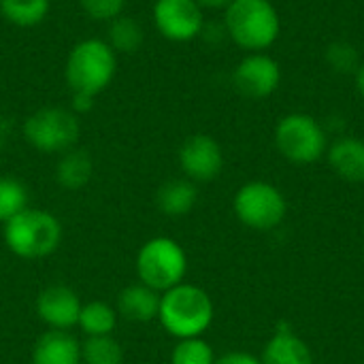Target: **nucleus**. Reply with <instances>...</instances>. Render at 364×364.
<instances>
[{"label":"nucleus","instance_id":"obj_17","mask_svg":"<svg viewBox=\"0 0 364 364\" xmlns=\"http://www.w3.org/2000/svg\"><path fill=\"white\" fill-rule=\"evenodd\" d=\"M196 203H198V188L194 181L186 177L164 181L156 194L158 209L168 218H183L192 213Z\"/></svg>","mask_w":364,"mask_h":364},{"label":"nucleus","instance_id":"obj_7","mask_svg":"<svg viewBox=\"0 0 364 364\" xmlns=\"http://www.w3.org/2000/svg\"><path fill=\"white\" fill-rule=\"evenodd\" d=\"M186 273L188 256L175 239L154 237L141 245L136 254V275L141 284L162 294L181 284Z\"/></svg>","mask_w":364,"mask_h":364},{"label":"nucleus","instance_id":"obj_13","mask_svg":"<svg viewBox=\"0 0 364 364\" xmlns=\"http://www.w3.org/2000/svg\"><path fill=\"white\" fill-rule=\"evenodd\" d=\"M262 364H316L314 352L288 324H279L260 354Z\"/></svg>","mask_w":364,"mask_h":364},{"label":"nucleus","instance_id":"obj_16","mask_svg":"<svg viewBox=\"0 0 364 364\" xmlns=\"http://www.w3.org/2000/svg\"><path fill=\"white\" fill-rule=\"evenodd\" d=\"M160 311V292L145 284H130L117 296V314L128 322H151L158 320Z\"/></svg>","mask_w":364,"mask_h":364},{"label":"nucleus","instance_id":"obj_3","mask_svg":"<svg viewBox=\"0 0 364 364\" xmlns=\"http://www.w3.org/2000/svg\"><path fill=\"white\" fill-rule=\"evenodd\" d=\"M213 316L215 307L211 296L194 284L181 282L160 294L158 322L177 341L203 337L213 324Z\"/></svg>","mask_w":364,"mask_h":364},{"label":"nucleus","instance_id":"obj_25","mask_svg":"<svg viewBox=\"0 0 364 364\" xmlns=\"http://www.w3.org/2000/svg\"><path fill=\"white\" fill-rule=\"evenodd\" d=\"M326 64L339 73V75H354L356 68L360 66V55H358V49L348 43V41H335L326 47Z\"/></svg>","mask_w":364,"mask_h":364},{"label":"nucleus","instance_id":"obj_14","mask_svg":"<svg viewBox=\"0 0 364 364\" xmlns=\"http://www.w3.org/2000/svg\"><path fill=\"white\" fill-rule=\"evenodd\" d=\"M333 173L348 183H364V141L358 136H337L328 143L326 156Z\"/></svg>","mask_w":364,"mask_h":364},{"label":"nucleus","instance_id":"obj_2","mask_svg":"<svg viewBox=\"0 0 364 364\" xmlns=\"http://www.w3.org/2000/svg\"><path fill=\"white\" fill-rule=\"evenodd\" d=\"M222 13L226 38L245 53L271 49L282 34V17L271 0H232Z\"/></svg>","mask_w":364,"mask_h":364},{"label":"nucleus","instance_id":"obj_12","mask_svg":"<svg viewBox=\"0 0 364 364\" xmlns=\"http://www.w3.org/2000/svg\"><path fill=\"white\" fill-rule=\"evenodd\" d=\"M81 307L83 303L79 294L62 284L47 286L36 296V314L41 322L49 326V331H68L77 326Z\"/></svg>","mask_w":364,"mask_h":364},{"label":"nucleus","instance_id":"obj_6","mask_svg":"<svg viewBox=\"0 0 364 364\" xmlns=\"http://www.w3.org/2000/svg\"><path fill=\"white\" fill-rule=\"evenodd\" d=\"M232 211L245 228L256 232H271L286 220L288 203L275 183L254 179L235 192Z\"/></svg>","mask_w":364,"mask_h":364},{"label":"nucleus","instance_id":"obj_30","mask_svg":"<svg viewBox=\"0 0 364 364\" xmlns=\"http://www.w3.org/2000/svg\"><path fill=\"white\" fill-rule=\"evenodd\" d=\"M363 260H364V252H363Z\"/></svg>","mask_w":364,"mask_h":364},{"label":"nucleus","instance_id":"obj_15","mask_svg":"<svg viewBox=\"0 0 364 364\" xmlns=\"http://www.w3.org/2000/svg\"><path fill=\"white\" fill-rule=\"evenodd\" d=\"M32 364H83L81 343L68 331H47L34 343Z\"/></svg>","mask_w":364,"mask_h":364},{"label":"nucleus","instance_id":"obj_11","mask_svg":"<svg viewBox=\"0 0 364 364\" xmlns=\"http://www.w3.org/2000/svg\"><path fill=\"white\" fill-rule=\"evenodd\" d=\"M179 168L194 183H209L224 168L222 145L209 134H192L179 147Z\"/></svg>","mask_w":364,"mask_h":364},{"label":"nucleus","instance_id":"obj_19","mask_svg":"<svg viewBox=\"0 0 364 364\" xmlns=\"http://www.w3.org/2000/svg\"><path fill=\"white\" fill-rule=\"evenodd\" d=\"M143 41H145L143 26L134 17H128L122 13L109 21L107 43L117 55H130V53L139 51L143 47Z\"/></svg>","mask_w":364,"mask_h":364},{"label":"nucleus","instance_id":"obj_4","mask_svg":"<svg viewBox=\"0 0 364 364\" xmlns=\"http://www.w3.org/2000/svg\"><path fill=\"white\" fill-rule=\"evenodd\" d=\"M4 243L17 258L41 260L60 247L62 224L53 213L28 207L4 224Z\"/></svg>","mask_w":364,"mask_h":364},{"label":"nucleus","instance_id":"obj_23","mask_svg":"<svg viewBox=\"0 0 364 364\" xmlns=\"http://www.w3.org/2000/svg\"><path fill=\"white\" fill-rule=\"evenodd\" d=\"M28 209V190L19 179L0 177V222L6 224Z\"/></svg>","mask_w":364,"mask_h":364},{"label":"nucleus","instance_id":"obj_18","mask_svg":"<svg viewBox=\"0 0 364 364\" xmlns=\"http://www.w3.org/2000/svg\"><path fill=\"white\" fill-rule=\"evenodd\" d=\"M94 173L92 158L85 149H68L62 154L58 166H55V181L64 190H81L90 183Z\"/></svg>","mask_w":364,"mask_h":364},{"label":"nucleus","instance_id":"obj_22","mask_svg":"<svg viewBox=\"0 0 364 364\" xmlns=\"http://www.w3.org/2000/svg\"><path fill=\"white\" fill-rule=\"evenodd\" d=\"M81 363L83 364H122L124 350L113 335L87 337L81 343Z\"/></svg>","mask_w":364,"mask_h":364},{"label":"nucleus","instance_id":"obj_27","mask_svg":"<svg viewBox=\"0 0 364 364\" xmlns=\"http://www.w3.org/2000/svg\"><path fill=\"white\" fill-rule=\"evenodd\" d=\"M215 364H262L260 356L247 354V352H228L220 358H215Z\"/></svg>","mask_w":364,"mask_h":364},{"label":"nucleus","instance_id":"obj_28","mask_svg":"<svg viewBox=\"0 0 364 364\" xmlns=\"http://www.w3.org/2000/svg\"><path fill=\"white\" fill-rule=\"evenodd\" d=\"M196 2H198V4H200L205 11H207V9H213V11H224V9H226V6H228L232 0H196Z\"/></svg>","mask_w":364,"mask_h":364},{"label":"nucleus","instance_id":"obj_20","mask_svg":"<svg viewBox=\"0 0 364 364\" xmlns=\"http://www.w3.org/2000/svg\"><path fill=\"white\" fill-rule=\"evenodd\" d=\"M117 309L111 307L109 303L102 301H92L85 303L81 307L79 314V322L77 326L83 331L85 337H105V335H113L115 326H117Z\"/></svg>","mask_w":364,"mask_h":364},{"label":"nucleus","instance_id":"obj_26","mask_svg":"<svg viewBox=\"0 0 364 364\" xmlns=\"http://www.w3.org/2000/svg\"><path fill=\"white\" fill-rule=\"evenodd\" d=\"M79 6L96 21H111L124 13L126 0H79Z\"/></svg>","mask_w":364,"mask_h":364},{"label":"nucleus","instance_id":"obj_5","mask_svg":"<svg viewBox=\"0 0 364 364\" xmlns=\"http://www.w3.org/2000/svg\"><path fill=\"white\" fill-rule=\"evenodd\" d=\"M273 141L282 158L290 164L307 166L326 156L328 132L309 113L294 111L284 115L273 130Z\"/></svg>","mask_w":364,"mask_h":364},{"label":"nucleus","instance_id":"obj_1","mask_svg":"<svg viewBox=\"0 0 364 364\" xmlns=\"http://www.w3.org/2000/svg\"><path fill=\"white\" fill-rule=\"evenodd\" d=\"M117 73V53L102 38H83L79 41L66 58V83L73 90V96L85 107L105 92Z\"/></svg>","mask_w":364,"mask_h":364},{"label":"nucleus","instance_id":"obj_8","mask_svg":"<svg viewBox=\"0 0 364 364\" xmlns=\"http://www.w3.org/2000/svg\"><path fill=\"white\" fill-rule=\"evenodd\" d=\"M79 119L64 107H43L23 122V139L43 154H64L79 141Z\"/></svg>","mask_w":364,"mask_h":364},{"label":"nucleus","instance_id":"obj_10","mask_svg":"<svg viewBox=\"0 0 364 364\" xmlns=\"http://www.w3.org/2000/svg\"><path fill=\"white\" fill-rule=\"evenodd\" d=\"M154 23L158 32L173 43H188L203 34L205 9L196 0H156Z\"/></svg>","mask_w":364,"mask_h":364},{"label":"nucleus","instance_id":"obj_24","mask_svg":"<svg viewBox=\"0 0 364 364\" xmlns=\"http://www.w3.org/2000/svg\"><path fill=\"white\" fill-rule=\"evenodd\" d=\"M171 364H215V352L203 337L179 339L173 348Z\"/></svg>","mask_w":364,"mask_h":364},{"label":"nucleus","instance_id":"obj_21","mask_svg":"<svg viewBox=\"0 0 364 364\" xmlns=\"http://www.w3.org/2000/svg\"><path fill=\"white\" fill-rule=\"evenodd\" d=\"M51 0H0L2 17L19 28H32L47 19Z\"/></svg>","mask_w":364,"mask_h":364},{"label":"nucleus","instance_id":"obj_29","mask_svg":"<svg viewBox=\"0 0 364 364\" xmlns=\"http://www.w3.org/2000/svg\"><path fill=\"white\" fill-rule=\"evenodd\" d=\"M354 85H356L358 96L364 100V60L360 62V66L356 68V73H354Z\"/></svg>","mask_w":364,"mask_h":364},{"label":"nucleus","instance_id":"obj_9","mask_svg":"<svg viewBox=\"0 0 364 364\" xmlns=\"http://www.w3.org/2000/svg\"><path fill=\"white\" fill-rule=\"evenodd\" d=\"M232 85L245 98L264 100L279 90L282 66L267 51L245 53L232 70Z\"/></svg>","mask_w":364,"mask_h":364}]
</instances>
